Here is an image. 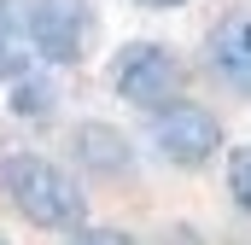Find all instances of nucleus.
Masks as SVG:
<instances>
[{
    "label": "nucleus",
    "mask_w": 251,
    "mask_h": 245,
    "mask_svg": "<svg viewBox=\"0 0 251 245\" xmlns=\"http://www.w3.org/2000/svg\"><path fill=\"white\" fill-rule=\"evenodd\" d=\"M0 187H6L12 210L29 228H41V234H76L88 222V193H82V181L64 164H53L47 152H12L0 164Z\"/></svg>",
    "instance_id": "f257e3e1"
},
{
    "label": "nucleus",
    "mask_w": 251,
    "mask_h": 245,
    "mask_svg": "<svg viewBox=\"0 0 251 245\" xmlns=\"http://www.w3.org/2000/svg\"><path fill=\"white\" fill-rule=\"evenodd\" d=\"M146 140H152V152H158L164 164H176V170H204V164L222 152V122H216L210 105L176 94V99H164L158 111H146Z\"/></svg>",
    "instance_id": "f03ea898"
},
{
    "label": "nucleus",
    "mask_w": 251,
    "mask_h": 245,
    "mask_svg": "<svg viewBox=\"0 0 251 245\" xmlns=\"http://www.w3.org/2000/svg\"><path fill=\"white\" fill-rule=\"evenodd\" d=\"M24 29H29V47L35 59L47 64H82L94 35H100V18L88 0H29L24 6Z\"/></svg>",
    "instance_id": "7ed1b4c3"
},
{
    "label": "nucleus",
    "mask_w": 251,
    "mask_h": 245,
    "mask_svg": "<svg viewBox=\"0 0 251 245\" xmlns=\"http://www.w3.org/2000/svg\"><path fill=\"white\" fill-rule=\"evenodd\" d=\"M181 82H187V70L176 59V47H164V41H134L111 64V94L140 105V111H158L164 99H176Z\"/></svg>",
    "instance_id": "20e7f679"
},
{
    "label": "nucleus",
    "mask_w": 251,
    "mask_h": 245,
    "mask_svg": "<svg viewBox=\"0 0 251 245\" xmlns=\"http://www.w3.org/2000/svg\"><path fill=\"white\" fill-rule=\"evenodd\" d=\"M204 70L222 88H234V94L251 99V6L246 12H228L222 24H210V35H204Z\"/></svg>",
    "instance_id": "39448f33"
},
{
    "label": "nucleus",
    "mask_w": 251,
    "mask_h": 245,
    "mask_svg": "<svg viewBox=\"0 0 251 245\" xmlns=\"http://www.w3.org/2000/svg\"><path fill=\"white\" fill-rule=\"evenodd\" d=\"M70 152H76V164L94 170V175H128V164H134L128 134L111 128V122H82V128L70 134Z\"/></svg>",
    "instance_id": "423d86ee"
},
{
    "label": "nucleus",
    "mask_w": 251,
    "mask_h": 245,
    "mask_svg": "<svg viewBox=\"0 0 251 245\" xmlns=\"http://www.w3.org/2000/svg\"><path fill=\"white\" fill-rule=\"evenodd\" d=\"M29 59H35V47H29V29H24V12H12L0 0V82H18L29 70Z\"/></svg>",
    "instance_id": "0eeeda50"
},
{
    "label": "nucleus",
    "mask_w": 251,
    "mask_h": 245,
    "mask_svg": "<svg viewBox=\"0 0 251 245\" xmlns=\"http://www.w3.org/2000/svg\"><path fill=\"white\" fill-rule=\"evenodd\" d=\"M12 88H18V94H12V111H18V117H53V105H59V88H53V82H41V76L24 70Z\"/></svg>",
    "instance_id": "6e6552de"
},
{
    "label": "nucleus",
    "mask_w": 251,
    "mask_h": 245,
    "mask_svg": "<svg viewBox=\"0 0 251 245\" xmlns=\"http://www.w3.org/2000/svg\"><path fill=\"white\" fill-rule=\"evenodd\" d=\"M228 193H234V204L251 216V146H240L228 158Z\"/></svg>",
    "instance_id": "1a4fd4ad"
},
{
    "label": "nucleus",
    "mask_w": 251,
    "mask_h": 245,
    "mask_svg": "<svg viewBox=\"0 0 251 245\" xmlns=\"http://www.w3.org/2000/svg\"><path fill=\"white\" fill-rule=\"evenodd\" d=\"M70 245H140V240H128L123 228H76Z\"/></svg>",
    "instance_id": "9d476101"
},
{
    "label": "nucleus",
    "mask_w": 251,
    "mask_h": 245,
    "mask_svg": "<svg viewBox=\"0 0 251 245\" xmlns=\"http://www.w3.org/2000/svg\"><path fill=\"white\" fill-rule=\"evenodd\" d=\"M134 6H152V12H176V6H187V0H134Z\"/></svg>",
    "instance_id": "9b49d317"
},
{
    "label": "nucleus",
    "mask_w": 251,
    "mask_h": 245,
    "mask_svg": "<svg viewBox=\"0 0 251 245\" xmlns=\"http://www.w3.org/2000/svg\"><path fill=\"white\" fill-rule=\"evenodd\" d=\"M0 245H12V240H0Z\"/></svg>",
    "instance_id": "f8f14e48"
}]
</instances>
